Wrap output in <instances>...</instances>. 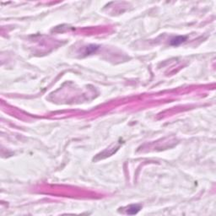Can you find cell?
Instances as JSON below:
<instances>
[{
  "label": "cell",
  "instance_id": "obj_1",
  "mask_svg": "<svg viewBox=\"0 0 216 216\" xmlns=\"http://www.w3.org/2000/svg\"><path fill=\"white\" fill-rule=\"evenodd\" d=\"M140 209H141L140 205H137V204L135 205V204H133V205H131V206L128 207V209L127 210V213L128 215H135V214H137L140 210Z\"/></svg>",
  "mask_w": 216,
  "mask_h": 216
},
{
  "label": "cell",
  "instance_id": "obj_2",
  "mask_svg": "<svg viewBox=\"0 0 216 216\" xmlns=\"http://www.w3.org/2000/svg\"><path fill=\"white\" fill-rule=\"evenodd\" d=\"M185 41H186V37L185 36H177L176 38H173L171 41V44L174 45V46H177V45L184 42Z\"/></svg>",
  "mask_w": 216,
  "mask_h": 216
}]
</instances>
